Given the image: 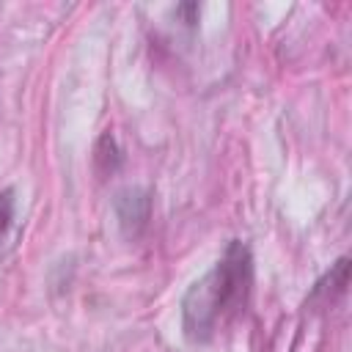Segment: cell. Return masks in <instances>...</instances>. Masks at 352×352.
<instances>
[{
    "instance_id": "3957f363",
    "label": "cell",
    "mask_w": 352,
    "mask_h": 352,
    "mask_svg": "<svg viewBox=\"0 0 352 352\" xmlns=\"http://www.w3.org/2000/svg\"><path fill=\"white\" fill-rule=\"evenodd\" d=\"M138 198H140V192H121L118 195V217H121V226L129 228V234H138L148 220V206L135 209Z\"/></svg>"
},
{
    "instance_id": "6da1fadb",
    "label": "cell",
    "mask_w": 352,
    "mask_h": 352,
    "mask_svg": "<svg viewBox=\"0 0 352 352\" xmlns=\"http://www.w3.org/2000/svg\"><path fill=\"white\" fill-rule=\"evenodd\" d=\"M253 286V256L245 242L231 239L220 261L190 286L182 302V327L184 336L195 344L209 341L220 327L234 322L248 300Z\"/></svg>"
},
{
    "instance_id": "7a4b0ae2",
    "label": "cell",
    "mask_w": 352,
    "mask_h": 352,
    "mask_svg": "<svg viewBox=\"0 0 352 352\" xmlns=\"http://www.w3.org/2000/svg\"><path fill=\"white\" fill-rule=\"evenodd\" d=\"M349 286V258H338L336 267L314 286V294H311V302H322V305H333Z\"/></svg>"
},
{
    "instance_id": "277c9868",
    "label": "cell",
    "mask_w": 352,
    "mask_h": 352,
    "mask_svg": "<svg viewBox=\"0 0 352 352\" xmlns=\"http://www.w3.org/2000/svg\"><path fill=\"white\" fill-rule=\"evenodd\" d=\"M11 220H14V192L3 190L0 192V242L6 239V234L11 228Z\"/></svg>"
}]
</instances>
